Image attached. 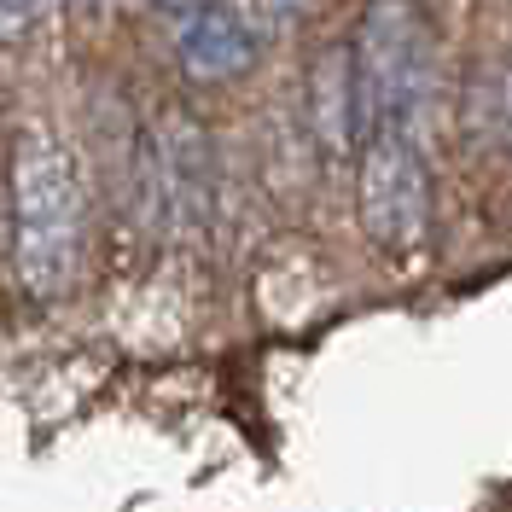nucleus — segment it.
Instances as JSON below:
<instances>
[{
    "mask_svg": "<svg viewBox=\"0 0 512 512\" xmlns=\"http://www.w3.org/2000/svg\"><path fill=\"white\" fill-rule=\"evenodd\" d=\"M30 12H35V0H0V41L30 30Z\"/></svg>",
    "mask_w": 512,
    "mask_h": 512,
    "instance_id": "6e6552de",
    "label": "nucleus"
},
{
    "mask_svg": "<svg viewBox=\"0 0 512 512\" xmlns=\"http://www.w3.org/2000/svg\"><path fill=\"white\" fill-rule=\"evenodd\" d=\"M239 12H245V24H251V30H256V41H262V35L286 30L291 18L303 12V0H245Z\"/></svg>",
    "mask_w": 512,
    "mask_h": 512,
    "instance_id": "0eeeda50",
    "label": "nucleus"
},
{
    "mask_svg": "<svg viewBox=\"0 0 512 512\" xmlns=\"http://www.w3.org/2000/svg\"><path fill=\"white\" fill-rule=\"evenodd\" d=\"M210 6H222V0H152V12L169 18V24H181V18H192V12H210Z\"/></svg>",
    "mask_w": 512,
    "mask_h": 512,
    "instance_id": "1a4fd4ad",
    "label": "nucleus"
},
{
    "mask_svg": "<svg viewBox=\"0 0 512 512\" xmlns=\"http://www.w3.org/2000/svg\"><path fill=\"white\" fill-rule=\"evenodd\" d=\"M501 111H507V140H512V76H507V94H501Z\"/></svg>",
    "mask_w": 512,
    "mask_h": 512,
    "instance_id": "9d476101",
    "label": "nucleus"
},
{
    "mask_svg": "<svg viewBox=\"0 0 512 512\" xmlns=\"http://www.w3.org/2000/svg\"><path fill=\"white\" fill-rule=\"evenodd\" d=\"M355 222L379 251H419L437 222L431 163L414 128H373L355 152Z\"/></svg>",
    "mask_w": 512,
    "mask_h": 512,
    "instance_id": "7ed1b4c3",
    "label": "nucleus"
},
{
    "mask_svg": "<svg viewBox=\"0 0 512 512\" xmlns=\"http://www.w3.org/2000/svg\"><path fill=\"white\" fill-rule=\"evenodd\" d=\"M309 128H315L320 152L332 163H355L361 140H367V117H361V88H355L350 41L320 47L309 64Z\"/></svg>",
    "mask_w": 512,
    "mask_h": 512,
    "instance_id": "39448f33",
    "label": "nucleus"
},
{
    "mask_svg": "<svg viewBox=\"0 0 512 512\" xmlns=\"http://www.w3.org/2000/svg\"><path fill=\"white\" fill-rule=\"evenodd\" d=\"M134 175H140V222L158 239H187L216 198V152L204 123L163 105V117H152L140 134Z\"/></svg>",
    "mask_w": 512,
    "mask_h": 512,
    "instance_id": "20e7f679",
    "label": "nucleus"
},
{
    "mask_svg": "<svg viewBox=\"0 0 512 512\" xmlns=\"http://www.w3.org/2000/svg\"><path fill=\"white\" fill-rule=\"evenodd\" d=\"M88 245L82 169L53 128H24L12 146V280L24 297L53 303L70 291Z\"/></svg>",
    "mask_w": 512,
    "mask_h": 512,
    "instance_id": "f257e3e1",
    "label": "nucleus"
},
{
    "mask_svg": "<svg viewBox=\"0 0 512 512\" xmlns=\"http://www.w3.org/2000/svg\"><path fill=\"white\" fill-rule=\"evenodd\" d=\"M350 64L361 88V117L373 128H414L437 82V35L419 0H367L350 35Z\"/></svg>",
    "mask_w": 512,
    "mask_h": 512,
    "instance_id": "f03ea898",
    "label": "nucleus"
},
{
    "mask_svg": "<svg viewBox=\"0 0 512 512\" xmlns=\"http://www.w3.org/2000/svg\"><path fill=\"white\" fill-rule=\"evenodd\" d=\"M256 53H262L256 30L227 0L175 24V64H181L187 82H233V76H245L256 64Z\"/></svg>",
    "mask_w": 512,
    "mask_h": 512,
    "instance_id": "423d86ee",
    "label": "nucleus"
}]
</instances>
